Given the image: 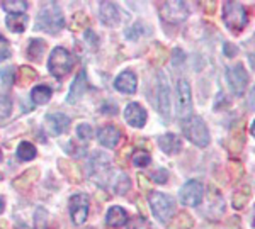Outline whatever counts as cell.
I'll list each match as a JSON object with an SVG mask.
<instances>
[{"mask_svg":"<svg viewBox=\"0 0 255 229\" xmlns=\"http://www.w3.org/2000/svg\"><path fill=\"white\" fill-rule=\"evenodd\" d=\"M15 68L14 67H5L2 72H0V80L5 87H12L15 83Z\"/></svg>","mask_w":255,"mask_h":229,"instance_id":"34","label":"cell"},{"mask_svg":"<svg viewBox=\"0 0 255 229\" xmlns=\"http://www.w3.org/2000/svg\"><path fill=\"white\" fill-rule=\"evenodd\" d=\"M182 134L186 140H189L192 145L199 146V148H206L209 145V131H208V126L204 122L203 117L199 116H189L186 119H182Z\"/></svg>","mask_w":255,"mask_h":229,"instance_id":"2","label":"cell"},{"mask_svg":"<svg viewBox=\"0 0 255 229\" xmlns=\"http://www.w3.org/2000/svg\"><path fill=\"white\" fill-rule=\"evenodd\" d=\"M250 197H252V189H250L249 185L240 187V189L235 192V195H233V207H235V209H244L247 204H249Z\"/></svg>","mask_w":255,"mask_h":229,"instance_id":"29","label":"cell"},{"mask_svg":"<svg viewBox=\"0 0 255 229\" xmlns=\"http://www.w3.org/2000/svg\"><path fill=\"white\" fill-rule=\"evenodd\" d=\"M44 126L51 136H60L70 126V117L61 112H49L44 116Z\"/></svg>","mask_w":255,"mask_h":229,"instance_id":"13","label":"cell"},{"mask_svg":"<svg viewBox=\"0 0 255 229\" xmlns=\"http://www.w3.org/2000/svg\"><path fill=\"white\" fill-rule=\"evenodd\" d=\"M44 51H46V41L44 39H39V38H34L29 41L27 44V58L39 63L41 58L44 56Z\"/></svg>","mask_w":255,"mask_h":229,"instance_id":"23","label":"cell"},{"mask_svg":"<svg viewBox=\"0 0 255 229\" xmlns=\"http://www.w3.org/2000/svg\"><path fill=\"white\" fill-rule=\"evenodd\" d=\"M180 195V202L187 207H197L201 202H203L204 197V187L201 182L197 180H189L182 185V189L179 192Z\"/></svg>","mask_w":255,"mask_h":229,"instance_id":"11","label":"cell"},{"mask_svg":"<svg viewBox=\"0 0 255 229\" xmlns=\"http://www.w3.org/2000/svg\"><path fill=\"white\" fill-rule=\"evenodd\" d=\"M157 143H158L160 150H162L165 154H177L180 150H182V140L174 133H167V134L158 136Z\"/></svg>","mask_w":255,"mask_h":229,"instance_id":"19","label":"cell"},{"mask_svg":"<svg viewBox=\"0 0 255 229\" xmlns=\"http://www.w3.org/2000/svg\"><path fill=\"white\" fill-rule=\"evenodd\" d=\"M184 51H180V50H175L174 51V65H179V61L180 63H184Z\"/></svg>","mask_w":255,"mask_h":229,"instance_id":"44","label":"cell"},{"mask_svg":"<svg viewBox=\"0 0 255 229\" xmlns=\"http://www.w3.org/2000/svg\"><path fill=\"white\" fill-rule=\"evenodd\" d=\"M150 178H151V182L163 185V183H167V182H168V171H167V170H163V168H158V170H155L153 173L150 175Z\"/></svg>","mask_w":255,"mask_h":229,"instance_id":"39","label":"cell"},{"mask_svg":"<svg viewBox=\"0 0 255 229\" xmlns=\"http://www.w3.org/2000/svg\"><path fill=\"white\" fill-rule=\"evenodd\" d=\"M99 15L101 20L109 27H116L121 20V14H119L118 7L113 2H101L99 3Z\"/></svg>","mask_w":255,"mask_h":229,"instance_id":"17","label":"cell"},{"mask_svg":"<svg viewBox=\"0 0 255 229\" xmlns=\"http://www.w3.org/2000/svg\"><path fill=\"white\" fill-rule=\"evenodd\" d=\"M17 229H31V228H29V226H26V224H19Z\"/></svg>","mask_w":255,"mask_h":229,"instance_id":"48","label":"cell"},{"mask_svg":"<svg viewBox=\"0 0 255 229\" xmlns=\"http://www.w3.org/2000/svg\"><path fill=\"white\" fill-rule=\"evenodd\" d=\"M3 209H5V202H3V199L0 197V214L3 212Z\"/></svg>","mask_w":255,"mask_h":229,"instance_id":"47","label":"cell"},{"mask_svg":"<svg viewBox=\"0 0 255 229\" xmlns=\"http://www.w3.org/2000/svg\"><path fill=\"white\" fill-rule=\"evenodd\" d=\"M97 138H99V143H101L104 148L114 150V148H118V145L121 143L123 134H121V131L116 128V126L106 124V126H102V128L99 129Z\"/></svg>","mask_w":255,"mask_h":229,"instance_id":"14","label":"cell"},{"mask_svg":"<svg viewBox=\"0 0 255 229\" xmlns=\"http://www.w3.org/2000/svg\"><path fill=\"white\" fill-rule=\"evenodd\" d=\"M38 175H39V170H38V168L27 170L26 173H22L19 178H15L14 187H15V189H19V190L29 189V187L32 185V182H34V180L38 178Z\"/></svg>","mask_w":255,"mask_h":229,"instance_id":"26","label":"cell"},{"mask_svg":"<svg viewBox=\"0 0 255 229\" xmlns=\"http://www.w3.org/2000/svg\"><path fill=\"white\" fill-rule=\"evenodd\" d=\"M2 9L9 14H24L29 9V2L27 0H3Z\"/></svg>","mask_w":255,"mask_h":229,"instance_id":"28","label":"cell"},{"mask_svg":"<svg viewBox=\"0 0 255 229\" xmlns=\"http://www.w3.org/2000/svg\"><path fill=\"white\" fill-rule=\"evenodd\" d=\"M175 97H177V114H179V117L186 119V117L191 116V110H192L191 85H189V81L186 78L177 80Z\"/></svg>","mask_w":255,"mask_h":229,"instance_id":"9","label":"cell"},{"mask_svg":"<svg viewBox=\"0 0 255 229\" xmlns=\"http://www.w3.org/2000/svg\"><path fill=\"white\" fill-rule=\"evenodd\" d=\"M126 229H151V226L145 218L134 216V218H131L126 223Z\"/></svg>","mask_w":255,"mask_h":229,"instance_id":"36","label":"cell"},{"mask_svg":"<svg viewBox=\"0 0 255 229\" xmlns=\"http://www.w3.org/2000/svg\"><path fill=\"white\" fill-rule=\"evenodd\" d=\"M34 224L36 229H49V214L48 211H44L43 207H39L34 214Z\"/></svg>","mask_w":255,"mask_h":229,"instance_id":"32","label":"cell"},{"mask_svg":"<svg viewBox=\"0 0 255 229\" xmlns=\"http://www.w3.org/2000/svg\"><path fill=\"white\" fill-rule=\"evenodd\" d=\"M77 136H79V140H82V141L92 140V136H94L92 126H90V124H85V122H82V124H79V126H77Z\"/></svg>","mask_w":255,"mask_h":229,"instance_id":"37","label":"cell"},{"mask_svg":"<svg viewBox=\"0 0 255 229\" xmlns=\"http://www.w3.org/2000/svg\"><path fill=\"white\" fill-rule=\"evenodd\" d=\"M85 38H87L89 41H90V46H92V48H96L97 46V44H99V41H97V38H96V34H94V32L92 31H85Z\"/></svg>","mask_w":255,"mask_h":229,"instance_id":"42","label":"cell"},{"mask_svg":"<svg viewBox=\"0 0 255 229\" xmlns=\"http://www.w3.org/2000/svg\"><path fill=\"white\" fill-rule=\"evenodd\" d=\"M114 192H116L118 195H125L128 190L131 189V180L128 177L126 173H119L118 178L114 180V185H113Z\"/></svg>","mask_w":255,"mask_h":229,"instance_id":"30","label":"cell"},{"mask_svg":"<svg viewBox=\"0 0 255 229\" xmlns=\"http://www.w3.org/2000/svg\"><path fill=\"white\" fill-rule=\"evenodd\" d=\"M90 211V200L85 194H75L70 199V218H72L73 224L80 226L89 218Z\"/></svg>","mask_w":255,"mask_h":229,"instance_id":"12","label":"cell"},{"mask_svg":"<svg viewBox=\"0 0 255 229\" xmlns=\"http://www.w3.org/2000/svg\"><path fill=\"white\" fill-rule=\"evenodd\" d=\"M0 159H2V150H0Z\"/></svg>","mask_w":255,"mask_h":229,"instance_id":"49","label":"cell"},{"mask_svg":"<svg viewBox=\"0 0 255 229\" xmlns=\"http://www.w3.org/2000/svg\"><path fill=\"white\" fill-rule=\"evenodd\" d=\"M223 51H225V55L228 56V58H233V56H235L237 53H238L237 46H233L232 43H226V44H225V48H223Z\"/></svg>","mask_w":255,"mask_h":229,"instance_id":"41","label":"cell"},{"mask_svg":"<svg viewBox=\"0 0 255 229\" xmlns=\"http://www.w3.org/2000/svg\"><path fill=\"white\" fill-rule=\"evenodd\" d=\"M113 175L114 173H113V166H111L109 156H106L101 151L92 153V156L89 159V177L96 183H99L101 187H106L111 182Z\"/></svg>","mask_w":255,"mask_h":229,"instance_id":"4","label":"cell"},{"mask_svg":"<svg viewBox=\"0 0 255 229\" xmlns=\"http://www.w3.org/2000/svg\"><path fill=\"white\" fill-rule=\"evenodd\" d=\"M160 15L163 20L170 24H180L187 19L189 15V5L187 2H180V0H174V2H162L158 7Z\"/></svg>","mask_w":255,"mask_h":229,"instance_id":"7","label":"cell"},{"mask_svg":"<svg viewBox=\"0 0 255 229\" xmlns=\"http://www.w3.org/2000/svg\"><path fill=\"white\" fill-rule=\"evenodd\" d=\"M15 154H17V158L20 159V161H31V159L36 158L38 151H36V146L32 145V143L22 141L17 146V151H15Z\"/></svg>","mask_w":255,"mask_h":229,"instance_id":"27","label":"cell"},{"mask_svg":"<svg viewBox=\"0 0 255 229\" xmlns=\"http://www.w3.org/2000/svg\"><path fill=\"white\" fill-rule=\"evenodd\" d=\"M157 110L163 119H170V87L163 72L157 73Z\"/></svg>","mask_w":255,"mask_h":229,"instance_id":"8","label":"cell"},{"mask_svg":"<svg viewBox=\"0 0 255 229\" xmlns=\"http://www.w3.org/2000/svg\"><path fill=\"white\" fill-rule=\"evenodd\" d=\"M10 56V51L7 50V48H0V61L7 60Z\"/></svg>","mask_w":255,"mask_h":229,"instance_id":"45","label":"cell"},{"mask_svg":"<svg viewBox=\"0 0 255 229\" xmlns=\"http://www.w3.org/2000/svg\"><path fill=\"white\" fill-rule=\"evenodd\" d=\"M131 161H133V165L138 166V168H145V166H148L151 163V156L146 150H136L133 153Z\"/></svg>","mask_w":255,"mask_h":229,"instance_id":"31","label":"cell"},{"mask_svg":"<svg viewBox=\"0 0 255 229\" xmlns=\"http://www.w3.org/2000/svg\"><path fill=\"white\" fill-rule=\"evenodd\" d=\"M138 182L143 185V189H148V187H150V183L146 182V177H145V175H138Z\"/></svg>","mask_w":255,"mask_h":229,"instance_id":"46","label":"cell"},{"mask_svg":"<svg viewBox=\"0 0 255 229\" xmlns=\"http://www.w3.org/2000/svg\"><path fill=\"white\" fill-rule=\"evenodd\" d=\"M87 88H89L87 75H85V70H82L79 75H77V78L73 80L72 87H70L67 102H68V104H77V102H79L82 97H84V93L87 92Z\"/></svg>","mask_w":255,"mask_h":229,"instance_id":"18","label":"cell"},{"mask_svg":"<svg viewBox=\"0 0 255 229\" xmlns=\"http://www.w3.org/2000/svg\"><path fill=\"white\" fill-rule=\"evenodd\" d=\"M73 68V56L67 48L56 46L48 58V72L55 78H65Z\"/></svg>","mask_w":255,"mask_h":229,"instance_id":"5","label":"cell"},{"mask_svg":"<svg viewBox=\"0 0 255 229\" xmlns=\"http://www.w3.org/2000/svg\"><path fill=\"white\" fill-rule=\"evenodd\" d=\"M201 5H203V9L209 12V14H213V12L216 10V2H201Z\"/></svg>","mask_w":255,"mask_h":229,"instance_id":"43","label":"cell"},{"mask_svg":"<svg viewBox=\"0 0 255 229\" xmlns=\"http://www.w3.org/2000/svg\"><path fill=\"white\" fill-rule=\"evenodd\" d=\"M87 26H89V17H87V14H84V12H77V14L72 17V26L70 27H72L73 31H82Z\"/></svg>","mask_w":255,"mask_h":229,"instance_id":"33","label":"cell"},{"mask_svg":"<svg viewBox=\"0 0 255 229\" xmlns=\"http://www.w3.org/2000/svg\"><path fill=\"white\" fill-rule=\"evenodd\" d=\"M125 121L133 128H145L146 124V110L143 105L136 104V102H131V104L126 105L125 109Z\"/></svg>","mask_w":255,"mask_h":229,"instance_id":"15","label":"cell"},{"mask_svg":"<svg viewBox=\"0 0 255 229\" xmlns=\"http://www.w3.org/2000/svg\"><path fill=\"white\" fill-rule=\"evenodd\" d=\"M51 95H53V90L48 87V85H38V87H34L32 88V92H31V99L34 104H38V105H44V104H48L49 99H51Z\"/></svg>","mask_w":255,"mask_h":229,"instance_id":"25","label":"cell"},{"mask_svg":"<svg viewBox=\"0 0 255 229\" xmlns=\"http://www.w3.org/2000/svg\"><path fill=\"white\" fill-rule=\"evenodd\" d=\"M136 87H138V78L131 70L123 72L121 75L114 80V88L121 93H126V95H131V93L136 92Z\"/></svg>","mask_w":255,"mask_h":229,"instance_id":"16","label":"cell"},{"mask_svg":"<svg viewBox=\"0 0 255 229\" xmlns=\"http://www.w3.org/2000/svg\"><path fill=\"white\" fill-rule=\"evenodd\" d=\"M36 78H38V73H36L34 68L27 67V65L20 67L19 70H17V73H15V81H17L19 87H26V85H31Z\"/></svg>","mask_w":255,"mask_h":229,"instance_id":"24","label":"cell"},{"mask_svg":"<svg viewBox=\"0 0 255 229\" xmlns=\"http://www.w3.org/2000/svg\"><path fill=\"white\" fill-rule=\"evenodd\" d=\"M27 15L26 14H9L5 19V26L10 32H15V34H22L27 27Z\"/></svg>","mask_w":255,"mask_h":229,"instance_id":"21","label":"cell"},{"mask_svg":"<svg viewBox=\"0 0 255 229\" xmlns=\"http://www.w3.org/2000/svg\"><path fill=\"white\" fill-rule=\"evenodd\" d=\"M235 143H238V148H244V145H245V134H244V128H237L235 131H233V136L230 138V148H232Z\"/></svg>","mask_w":255,"mask_h":229,"instance_id":"38","label":"cell"},{"mask_svg":"<svg viewBox=\"0 0 255 229\" xmlns=\"http://www.w3.org/2000/svg\"><path fill=\"white\" fill-rule=\"evenodd\" d=\"M101 112L106 114V116H114V114L118 112V105L114 104V102H111V100H106L104 104H102V107H101Z\"/></svg>","mask_w":255,"mask_h":229,"instance_id":"40","label":"cell"},{"mask_svg":"<svg viewBox=\"0 0 255 229\" xmlns=\"http://www.w3.org/2000/svg\"><path fill=\"white\" fill-rule=\"evenodd\" d=\"M148 202H150L151 212L160 223H168L175 214V202L170 195L163 194V192H150L148 195Z\"/></svg>","mask_w":255,"mask_h":229,"instance_id":"6","label":"cell"},{"mask_svg":"<svg viewBox=\"0 0 255 229\" xmlns=\"http://www.w3.org/2000/svg\"><path fill=\"white\" fill-rule=\"evenodd\" d=\"M58 166H60L61 173H63L70 182H75V183L82 182V171L75 163H72L70 159L61 158V159H58Z\"/></svg>","mask_w":255,"mask_h":229,"instance_id":"22","label":"cell"},{"mask_svg":"<svg viewBox=\"0 0 255 229\" xmlns=\"http://www.w3.org/2000/svg\"><path fill=\"white\" fill-rule=\"evenodd\" d=\"M226 80H228L230 88L235 95H244L247 87H249V73L245 72L242 63L233 65L226 70Z\"/></svg>","mask_w":255,"mask_h":229,"instance_id":"10","label":"cell"},{"mask_svg":"<svg viewBox=\"0 0 255 229\" xmlns=\"http://www.w3.org/2000/svg\"><path fill=\"white\" fill-rule=\"evenodd\" d=\"M65 27V17L63 12L58 7L56 2H46L39 9V14L36 17V31H43L48 34H58V32Z\"/></svg>","mask_w":255,"mask_h":229,"instance_id":"1","label":"cell"},{"mask_svg":"<svg viewBox=\"0 0 255 229\" xmlns=\"http://www.w3.org/2000/svg\"><path fill=\"white\" fill-rule=\"evenodd\" d=\"M106 223L108 226L111 228H121V226H126L128 223V214L123 207L119 206H113L109 207L108 214H106Z\"/></svg>","mask_w":255,"mask_h":229,"instance_id":"20","label":"cell"},{"mask_svg":"<svg viewBox=\"0 0 255 229\" xmlns=\"http://www.w3.org/2000/svg\"><path fill=\"white\" fill-rule=\"evenodd\" d=\"M223 22L233 34H240L249 26V12L240 2H225Z\"/></svg>","mask_w":255,"mask_h":229,"instance_id":"3","label":"cell"},{"mask_svg":"<svg viewBox=\"0 0 255 229\" xmlns=\"http://www.w3.org/2000/svg\"><path fill=\"white\" fill-rule=\"evenodd\" d=\"M12 112V100L7 95H0V122L5 121Z\"/></svg>","mask_w":255,"mask_h":229,"instance_id":"35","label":"cell"}]
</instances>
